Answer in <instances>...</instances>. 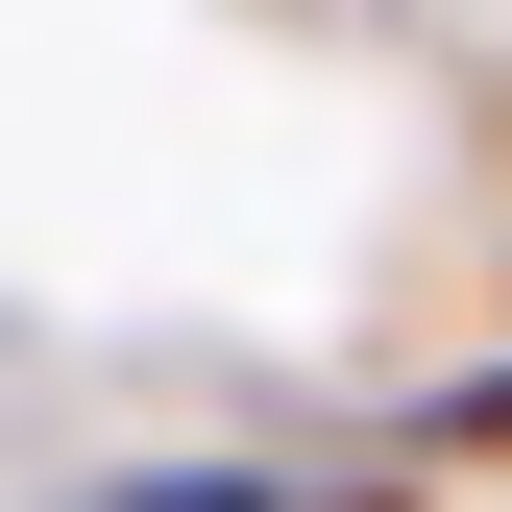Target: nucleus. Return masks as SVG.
<instances>
[{
  "mask_svg": "<svg viewBox=\"0 0 512 512\" xmlns=\"http://www.w3.org/2000/svg\"><path fill=\"white\" fill-rule=\"evenodd\" d=\"M98 512H293V488H244V464H171V488H98Z\"/></svg>",
  "mask_w": 512,
  "mask_h": 512,
  "instance_id": "nucleus-1",
  "label": "nucleus"
}]
</instances>
